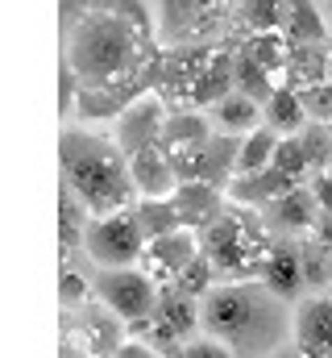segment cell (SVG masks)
Returning a JSON list of instances; mask_svg holds the SVG:
<instances>
[{
	"mask_svg": "<svg viewBox=\"0 0 332 358\" xmlns=\"http://www.w3.org/2000/svg\"><path fill=\"white\" fill-rule=\"evenodd\" d=\"M59 25L83 121H116L129 100L154 92L166 46L146 0H63Z\"/></svg>",
	"mask_w": 332,
	"mask_h": 358,
	"instance_id": "6da1fadb",
	"label": "cell"
},
{
	"mask_svg": "<svg viewBox=\"0 0 332 358\" xmlns=\"http://www.w3.org/2000/svg\"><path fill=\"white\" fill-rule=\"evenodd\" d=\"M199 334L233 358H266L291 342V308L257 279H220L199 300Z\"/></svg>",
	"mask_w": 332,
	"mask_h": 358,
	"instance_id": "7a4b0ae2",
	"label": "cell"
},
{
	"mask_svg": "<svg viewBox=\"0 0 332 358\" xmlns=\"http://www.w3.org/2000/svg\"><path fill=\"white\" fill-rule=\"evenodd\" d=\"M59 163H63V187L80 200L87 217H108L137 204L129 163L112 138L67 125L59 138Z\"/></svg>",
	"mask_w": 332,
	"mask_h": 358,
	"instance_id": "3957f363",
	"label": "cell"
},
{
	"mask_svg": "<svg viewBox=\"0 0 332 358\" xmlns=\"http://www.w3.org/2000/svg\"><path fill=\"white\" fill-rule=\"evenodd\" d=\"M270 246H274V238H270V225L262 221V213L241 208V204H225V213L199 234V250L220 279H257V267Z\"/></svg>",
	"mask_w": 332,
	"mask_h": 358,
	"instance_id": "277c9868",
	"label": "cell"
},
{
	"mask_svg": "<svg viewBox=\"0 0 332 358\" xmlns=\"http://www.w3.org/2000/svg\"><path fill=\"white\" fill-rule=\"evenodd\" d=\"M142 246H146V238L133 221V208H125V213H108V217H87L80 250L100 271H112V267H137Z\"/></svg>",
	"mask_w": 332,
	"mask_h": 358,
	"instance_id": "5b68a950",
	"label": "cell"
},
{
	"mask_svg": "<svg viewBox=\"0 0 332 358\" xmlns=\"http://www.w3.org/2000/svg\"><path fill=\"white\" fill-rule=\"evenodd\" d=\"M91 296H96L116 321L133 325V321H146V317L154 313L158 283H154L142 267H112V271H96Z\"/></svg>",
	"mask_w": 332,
	"mask_h": 358,
	"instance_id": "8992f818",
	"label": "cell"
},
{
	"mask_svg": "<svg viewBox=\"0 0 332 358\" xmlns=\"http://www.w3.org/2000/svg\"><path fill=\"white\" fill-rule=\"evenodd\" d=\"M63 338L80 358H108L125 342V321H116L100 300H83L80 308H67Z\"/></svg>",
	"mask_w": 332,
	"mask_h": 358,
	"instance_id": "52a82bcc",
	"label": "cell"
},
{
	"mask_svg": "<svg viewBox=\"0 0 332 358\" xmlns=\"http://www.w3.org/2000/svg\"><path fill=\"white\" fill-rule=\"evenodd\" d=\"M233 8H237V0H163L158 42L163 46H191V38L212 34Z\"/></svg>",
	"mask_w": 332,
	"mask_h": 358,
	"instance_id": "ba28073f",
	"label": "cell"
},
{
	"mask_svg": "<svg viewBox=\"0 0 332 358\" xmlns=\"http://www.w3.org/2000/svg\"><path fill=\"white\" fill-rule=\"evenodd\" d=\"M166 113H170V104H166L158 92H142L137 100H129V104L116 113V121H112V142H116V150L129 159V155H137V150H146V146H158Z\"/></svg>",
	"mask_w": 332,
	"mask_h": 358,
	"instance_id": "9c48e42d",
	"label": "cell"
},
{
	"mask_svg": "<svg viewBox=\"0 0 332 358\" xmlns=\"http://www.w3.org/2000/svg\"><path fill=\"white\" fill-rule=\"evenodd\" d=\"M291 350L299 358H332V292H308L295 300Z\"/></svg>",
	"mask_w": 332,
	"mask_h": 358,
	"instance_id": "30bf717a",
	"label": "cell"
},
{
	"mask_svg": "<svg viewBox=\"0 0 332 358\" xmlns=\"http://www.w3.org/2000/svg\"><path fill=\"white\" fill-rule=\"evenodd\" d=\"M237 146H241V138H233V134H208V142L199 146V150H191V155H183V159H174V176L179 183H187V179H199V183H212V187H229V179L237 176Z\"/></svg>",
	"mask_w": 332,
	"mask_h": 358,
	"instance_id": "8fae6325",
	"label": "cell"
},
{
	"mask_svg": "<svg viewBox=\"0 0 332 358\" xmlns=\"http://www.w3.org/2000/svg\"><path fill=\"white\" fill-rule=\"evenodd\" d=\"M199 255V234H191V229H174V234H163V238H150L146 246H142V259H137V267L146 271L158 287H170L183 267L191 263Z\"/></svg>",
	"mask_w": 332,
	"mask_h": 358,
	"instance_id": "7c38bea8",
	"label": "cell"
},
{
	"mask_svg": "<svg viewBox=\"0 0 332 358\" xmlns=\"http://www.w3.org/2000/svg\"><path fill=\"white\" fill-rule=\"evenodd\" d=\"M257 283H266L278 300L295 304L308 287H303V255H299V242H274L257 267Z\"/></svg>",
	"mask_w": 332,
	"mask_h": 358,
	"instance_id": "4fadbf2b",
	"label": "cell"
},
{
	"mask_svg": "<svg viewBox=\"0 0 332 358\" xmlns=\"http://www.w3.org/2000/svg\"><path fill=\"white\" fill-rule=\"evenodd\" d=\"M262 221L270 229H282L291 238H312L316 234V221H320V204H316V192L308 183L291 187L287 196H278L274 204L262 208Z\"/></svg>",
	"mask_w": 332,
	"mask_h": 358,
	"instance_id": "5bb4252c",
	"label": "cell"
},
{
	"mask_svg": "<svg viewBox=\"0 0 332 358\" xmlns=\"http://www.w3.org/2000/svg\"><path fill=\"white\" fill-rule=\"evenodd\" d=\"M170 200H174V213H179V225L183 229H191V234H204L220 213H225V192L220 187H212V183H199V179H187V183H179L174 192H170Z\"/></svg>",
	"mask_w": 332,
	"mask_h": 358,
	"instance_id": "9a60e30c",
	"label": "cell"
},
{
	"mask_svg": "<svg viewBox=\"0 0 332 358\" xmlns=\"http://www.w3.org/2000/svg\"><path fill=\"white\" fill-rule=\"evenodd\" d=\"M129 163V179H133V192L137 200H163L179 187V176H174V163L163 146H146L137 155L125 159Z\"/></svg>",
	"mask_w": 332,
	"mask_h": 358,
	"instance_id": "2e32d148",
	"label": "cell"
},
{
	"mask_svg": "<svg viewBox=\"0 0 332 358\" xmlns=\"http://www.w3.org/2000/svg\"><path fill=\"white\" fill-rule=\"evenodd\" d=\"M329 42H308V46H291L287 50V67L278 76V88L291 92H312L320 84H329Z\"/></svg>",
	"mask_w": 332,
	"mask_h": 358,
	"instance_id": "e0dca14e",
	"label": "cell"
},
{
	"mask_svg": "<svg viewBox=\"0 0 332 358\" xmlns=\"http://www.w3.org/2000/svg\"><path fill=\"white\" fill-rule=\"evenodd\" d=\"M291 187H299V179H291V176H282V171H274V167H266V171H253V176H233L229 187H225V200L262 213L266 204H274V200L287 196Z\"/></svg>",
	"mask_w": 332,
	"mask_h": 358,
	"instance_id": "ac0fdd59",
	"label": "cell"
},
{
	"mask_svg": "<svg viewBox=\"0 0 332 358\" xmlns=\"http://www.w3.org/2000/svg\"><path fill=\"white\" fill-rule=\"evenodd\" d=\"M208 134H212V125H208L204 113H195V108H170L166 121H163V134H158V146H163L166 155H170V163H174V159L199 150L208 142Z\"/></svg>",
	"mask_w": 332,
	"mask_h": 358,
	"instance_id": "d6986e66",
	"label": "cell"
},
{
	"mask_svg": "<svg viewBox=\"0 0 332 358\" xmlns=\"http://www.w3.org/2000/svg\"><path fill=\"white\" fill-rule=\"evenodd\" d=\"M233 55L237 50H229V46H212L208 50V63H204V71L195 80V92H191V108L195 113L212 108L220 96L233 92Z\"/></svg>",
	"mask_w": 332,
	"mask_h": 358,
	"instance_id": "ffe728a7",
	"label": "cell"
},
{
	"mask_svg": "<svg viewBox=\"0 0 332 358\" xmlns=\"http://www.w3.org/2000/svg\"><path fill=\"white\" fill-rule=\"evenodd\" d=\"M204 117H208V125H212L216 134L246 138V134H253V129L262 125V104L249 100V96H241V92H229V96H220L212 108H204Z\"/></svg>",
	"mask_w": 332,
	"mask_h": 358,
	"instance_id": "44dd1931",
	"label": "cell"
},
{
	"mask_svg": "<svg viewBox=\"0 0 332 358\" xmlns=\"http://www.w3.org/2000/svg\"><path fill=\"white\" fill-rule=\"evenodd\" d=\"M262 125L274 129L278 138H291L308 125V108H303V96L291 88H274L262 100Z\"/></svg>",
	"mask_w": 332,
	"mask_h": 358,
	"instance_id": "7402d4cb",
	"label": "cell"
},
{
	"mask_svg": "<svg viewBox=\"0 0 332 358\" xmlns=\"http://www.w3.org/2000/svg\"><path fill=\"white\" fill-rule=\"evenodd\" d=\"M291 46H308V42H329V21L320 13L316 0H287V17L278 29Z\"/></svg>",
	"mask_w": 332,
	"mask_h": 358,
	"instance_id": "603a6c76",
	"label": "cell"
},
{
	"mask_svg": "<svg viewBox=\"0 0 332 358\" xmlns=\"http://www.w3.org/2000/svg\"><path fill=\"white\" fill-rule=\"evenodd\" d=\"M287 50H291V42H287L278 29H270V34H246V42H241V55L253 59L262 71H270L274 84H278V76H282V67H287Z\"/></svg>",
	"mask_w": 332,
	"mask_h": 358,
	"instance_id": "cb8c5ba5",
	"label": "cell"
},
{
	"mask_svg": "<svg viewBox=\"0 0 332 358\" xmlns=\"http://www.w3.org/2000/svg\"><path fill=\"white\" fill-rule=\"evenodd\" d=\"M133 221H137V229H142V238H146V242H150V238H163V234H174V229H183L170 196H163V200H137V204H133Z\"/></svg>",
	"mask_w": 332,
	"mask_h": 358,
	"instance_id": "d4e9b609",
	"label": "cell"
},
{
	"mask_svg": "<svg viewBox=\"0 0 332 358\" xmlns=\"http://www.w3.org/2000/svg\"><path fill=\"white\" fill-rule=\"evenodd\" d=\"M274 146H278V134H274V129H266V125H257L253 134H246V138H241V146H237V176L266 171V167H270V159H274Z\"/></svg>",
	"mask_w": 332,
	"mask_h": 358,
	"instance_id": "484cf974",
	"label": "cell"
},
{
	"mask_svg": "<svg viewBox=\"0 0 332 358\" xmlns=\"http://www.w3.org/2000/svg\"><path fill=\"white\" fill-rule=\"evenodd\" d=\"M287 0H237V21L246 34H270L282 29Z\"/></svg>",
	"mask_w": 332,
	"mask_h": 358,
	"instance_id": "4316f807",
	"label": "cell"
},
{
	"mask_svg": "<svg viewBox=\"0 0 332 358\" xmlns=\"http://www.w3.org/2000/svg\"><path fill=\"white\" fill-rule=\"evenodd\" d=\"M299 255H303V287L308 292H329L332 287V250L324 242L308 238V242H299Z\"/></svg>",
	"mask_w": 332,
	"mask_h": 358,
	"instance_id": "83f0119b",
	"label": "cell"
},
{
	"mask_svg": "<svg viewBox=\"0 0 332 358\" xmlns=\"http://www.w3.org/2000/svg\"><path fill=\"white\" fill-rule=\"evenodd\" d=\"M59 204H63V213H59V242H63V263H71V255L83 246V225H87V213H83V204L63 187V196H59Z\"/></svg>",
	"mask_w": 332,
	"mask_h": 358,
	"instance_id": "f1b7e54d",
	"label": "cell"
},
{
	"mask_svg": "<svg viewBox=\"0 0 332 358\" xmlns=\"http://www.w3.org/2000/svg\"><path fill=\"white\" fill-rule=\"evenodd\" d=\"M274 88H278V84H274V76H270V71H262V67H257L253 59H246L241 50L233 55V92H241V96H249V100H257V104H262Z\"/></svg>",
	"mask_w": 332,
	"mask_h": 358,
	"instance_id": "f546056e",
	"label": "cell"
},
{
	"mask_svg": "<svg viewBox=\"0 0 332 358\" xmlns=\"http://www.w3.org/2000/svg\"><path fill=\"white\" fill-rule=\"evenodd\" d=\"M216 283H220V275H216V267H212V263L204 259V250H199V255H195V259H191V263L183 267V275H179V279H174L170 287L187 292L191 300H204V296H208V292H212Z\"/></svg>",
	"mask_w": 332,
	"mask_h": 358,
	"instance_id": "4dcf8cb0",
	"label": "cell"
},
{
	"mask_svg": "<svg viewBox=\"0 0 332 358\" xmlns=\"http://www.w3.org/2000/svg\"><path fill=\"white\" fill-rule=\"evenodd\" d=\"M270 167L274 171H282V176L291 179H308L312 171V163H308V150H303V142H299V134H291V138H278V146H274V159H270Z\"/></svg>",
	"mask_w": 332,
	"mask_h": 358,
	"instance_id": "1f68e13d",
	"label": "cell"
},
{
	"mask_svg": "<svg viewBox=\"0 0 332 358\" xmlns=\"http://www.w3.org/2000/svg\"><path fill=\"white\" fill-rule=\"evenodd\" d=\"M299 142H303V150H308V163H312V171L320 167H329V159H332V134L320 125V121H308L303 129H299Z\"/></svg>",
	"mask_w": 332,
	"mask_h": 358,
	"instance_id": "d6a6232c",
	"label": "cell"
},
{
	"mask_svg": "<svg viewBox=\"0 0 332 358\" xmlns=\"http://www.w3.org/2000/svg\"><path fill=\"white\" fill-rule=\"evenodd\" d=\"M59 296H63V308H80L83 300L91 296V283L83 279L71 263H63V283H59Z\"/></svg>",
	"mask_w": 332,
	"mask_h": 358,
	"instance_id": "836d02e7",
	"label": "cell"
},
{
	"mask_svg": "<svg viewBox=\"0 0 332 358\" xmlns=\"http://www.w3.org/2000/svg\"><path fill=\"white\" fill-rule=\"evenodd\" d=\"M166 358H233V355H229L225 346H216L212 338H204V334H199V338H191V342H183L179 350H170Z\"/></svg>",
	"mask_w": 332,
	"mask_h": 358,
	"instance_id": "e575fe53",
	"label": "cell"
},
{
	"mask_svg": "<svg viewBox=\"0 0 332 358\" xmlns=\"http://www.w3.org/2000/svg\"><path fill=\"white\" fill-rule=\"evenodd\" d=\"M108 358H163V355H158L154 346L137 342V338H125V342H121V346H116V350H112Z\"/></svg>",
	"mask_w": 332,
	"mask_h": 358,
	"instance_id": "d590c367",
	"label": "cell"
},
{
	"mask_svg": "<svg viewBox=\"0 0 332 358\" xmlns=\"http://www.w3.org/2000/svg\"><path fill=\"white\" fill-rule=\"evenodd\" d=\"M312 192H316V204H320V213H332V176H329V171L312 183Z\"/></svg>",
	"mask_w": 332,
	"mask_h": 358,
	"instance_id": "8d00e7d4",
	"label": "cell"
},
{
	"mask_svg": "<svg viewBox=\"0 0 332 358\" xmlns=\"http://www.w3.org/2000/svg\"><path fill=\"white\" fill-rule=\"evenodd\" d=\"M316 242H324L332 250V213H320V221H316V234H312Z\"/></svg>",
	"mask_w": 332,
	"mask_h": 358,
	"instance_id": "74e56055",
	"label": "cell"
},
{
	"mask_svg": "<svg viewBox=\"0 0 332 358\" xmlns=\"http://www.w3.org/2000/svg\"><path fill=\"white\" fill-rule=\"evenodd\" d=\"M266 358H299V355H295L291 346H282V350H274V355H266Z\"/></svg>",
	"mask_w": 332,
	"mask_h": 358,
	"instance_id": "f35d334b",
	"label": "cell"
},
{
	"mask_svg": "<svg viewBox=\"0 0 332 358\" xmlns=\"http://www.w3.org/2000/svg\"><path fill=\"white\" fill-rule=\"evenodd\" d=\"M329 71H332V38H329Z\"/></svg>",
	"mask_w": 332,
	"mask_h": 358,
	"instance_id": "ab89813d",
	"label": "cell"
},
{
	"mask_svg": "<svg viewBox=\"0 0 332 358\" xmlns=\"http://www.w3.org/2000/svg\"><path fill=\"white\" fill-rule=\"evenodd\" d=\"M320 125H324V129H329V134H332V117H329V121H320Z\"/></svg>",
	"mask_w": 332,
	"mask_h": 358,
	"instance_id": "60d3db41",
	"label": "cell"
},
{
	"mask_svg": "<svg viewBox=\"0 0 332 358\" xmlns=\"http://www.w3.org/2000/svg\"><path fill=\"white\" fill-rule=\"evenodd\" d=\"M324 171H329V176H332V159H329V167H324ZM324 171H320V176H324Z\"/></svg>",
	"mask_w": 332,
	"mask_h": 358,
	"instance_id": "b9f144b4",
	"label": "cell"
}]
</instances>
